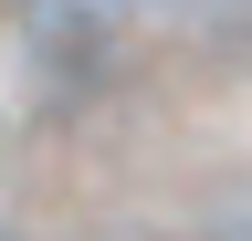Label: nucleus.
<instances>
[{
  "label": "nucleus",
  "instance_id": "1",
  "mask_svg": "<svg viewBox=\"0 0 252 241\" xmlns=\"http://www.w3.org/2000/svg\"><path fill=\"white\" fill-rule=\"evenodd\" d=\"M220 241H252V220H231V231H220Z\"/></svg>",
  "mask_w": 252,
  "mask_h": 241
}]
</instances>
